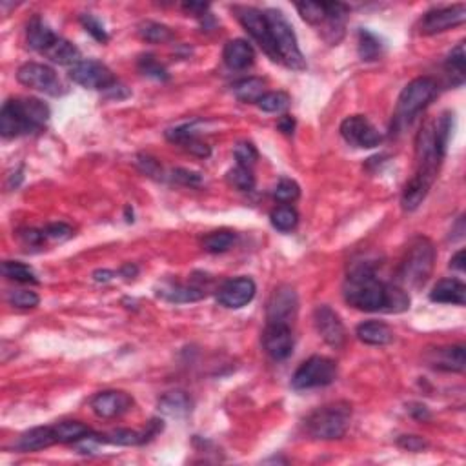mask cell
<instances>
[{"label": "cell", "mask_w": 466, "mask_h": 466, "mask_svg": "<svg viewBox=\"0 0 466 466\" xmlns=\"http://www.w3.org/2000/svg\"><path fill=\"white\" fill-rule=\"evenodd\" d=\"M345 299L350 306L363 312L399 313L410 308L405 288L381 283L368 263L355 264L345 283Z\"/></svg>", "instance_id": "1"}, {"label": "cell", "mask_w": 466, "mask_h": 466, "mask_svg": "<svg viewBox=\"0 0 466 466\" xmlns=\"http://www.w3.org/2000/svg\"><path fill=\"white\" fill-rule=\"evenodd\" d=\"M48 118V104L39 98H9L0 111V133L6 138L35 133L44 128Z\"/></svg>", "instance_id": "2"}, {"label": "cell", "mask_w": 466, "mask_h": 466, "mask_svg": "<svg viewBox=\"0 0 466 466\" xmlns=\"http://www.w3.org/2000/svg\"><path fill=\"white\" fill-rule=\"evenodd\" d=\"M435 263V248L434 243L428 237H415L410 243L406 255L399 266V283L405 288L419 290L426 284V280L432 275Z\"/></svg>", "instance_id": "3"}, {"label": "cell", "mask_w": 466, "mask_h": 466, "mask_svg": "<svg viewBox=\"0 0 466 466\" xmlns=\"http://www.w3.org/2000/svg\"><path fill=\"white\" fill-rule=\"evenodd\" d=\"M264 19L268 22V29H270V35H272L279 61H283L288 68L297 69V71L306 69V59H304L303 51L299 48L295 31H293L288 19L284 16V13L279 11V9L270 8L264 11Z\"/></svg>", "instance_id": "4"}, {"label": "cell", "mask_w": 466, "mask_h": 466, "mask_svg": "<svg viewBox=\"0 0 466 466\" xmlns=\"http://www.w3.org/2000/svg\"><path fill=\"white\" fill-rule=\"evenodd\" d=\"M352 419V406L345 401L332 402L323 408H317L315 412L306 419V430L313 439L320 441H333L340 439L346 434Z\"/></svg>", "instance_id": "5"}, {"label": "cell", "mask_w": 466, "mask_h": 466, "mask_svg": "<svg viewBox=\"0 0 466 466\" xmlns=\"http://www.w3.org/2000/svg\"><path fill=\"white\" fill-rule=\"evenodd\" d=\"M435 93H437V84L434 78L419 77L408 82L397 98V108H395V117H393L395 128L399 130V128L408 126L410 122L430 104Z\"/></svg>", "instance_id": "6"}, {"label": "cell", "mask_w": 466, "mask_h": 466, "mask_svg": "<svg viewBox=\"0 0 466 466\" xmlns=\"http://www.w3.org/2000/svg\"><path fill=\"white\" fill-rule=\"evenodd\" d=\"M337 378V365L335 361L328 357L313 355L308 361L297 368L293 373L292 386L295 390H310L319 388V386H328L335 381Z\"/></svg>", "instance_id": "7"}, {"label": "cell", "mask_w": 466, "mask_h": 466, "mask_svg": "<svg viewBox=\"0 0 466 466\" xmlns=\"http://www.w3.org/2000/svg\"><path fill=\"white\" fill-rule=\"evenodd\" d=\"M16 78L26 88L37 89L41 93L51 95V97H59L64 93V86H62L61 78H59L57 71L46 64H39V62H28V64L19 68Z\"/></svg>", "instance_id": "8"}, {"label": "cell", "mask_w": 466, "mask_h": 466, "mask_svg": "<svg viewBox=\"0 0 466 466\" xmlns=\"http://www.w3.org/2000/svg\"><path fill=\"white\" fill-rule=\"evenodd\" d=\"M233 11L237 13V19L243 24V28L246 29L257 42L263 48V51L266 53L268 57L272 61H279V55H277V49L273 46L272 35H270V29H268V22L264 19V11H259L255 8H243V6H237L233 8Z\"/></svg>", "instance_id": "9"}, {"label": "cell", "mask_w": 466, "mask_h": 466, "mask_svg": "<svg viewBox=\"0 0 466 466\" xmlns=\"http://www.w3.org/2000/svg\"><path fill=\"white\" fill-rule=\"evenodd\" d=\"M340 135L355 148H375L383 142V135L378 128L365 115H352L346 117L340 124Z\"/></svg>", "instance_id": "10"}, {"label": "cell", "mask_w": 466, "mask_h": 466, "mask_svg": "<svg viewBox=\"0 0 466 466\" xmlns=\"http://www.w3.org/2000/svg\"><path fill=\"white\" fill-rule=\"evenodd\" d=\"M71 81L86 89H108L115 81L110 68L98 61H81L69 69Z\"/></svg>", "instance_id": "11"}, {"label": "cell", "mask_w": 466, "mask_h": 466, "mask_svg": "<svg viewBox=\"0 0 466 466\" xmlns=\"http://www.w3.org/2000/svg\"><path fill=\"white\" fill-rule=\"evenodd\" d=\"M313 325H315L317 333L332 348H340L346 343V328L343 325V320L337 315V312H333L326 304H320L315 308Z\"/></svg>", "instance_id": "12"}, {"label": "cell", "mask_w": 466, "mask_h": 466, "mask_svg": "<svg viewBox=\"0 0 466 466\" xmlns=\"http://www.w3.org/2000/svg\"><path fill=\"white\" fill-rule=\"evenodd\" d=\"M263 345L266 353L275 361L288 359L293 352V333L290 325L284 323H268L263 333Z\"/></svg>", "instance_id": "13"}, {"label": "cell", "mask_w": 466, "mask_h": 466, "mask_svg": "<svg viewBox=\"0 0 466 466\" xmlns=\"http://www.w3.org/2000/svg\"><path fill=\"white\" fill-rule=\"evenodd\" d=\"M297 308H299V299L292 286H279L272 293L268 300V323H284L290 325V320L295 319Z\"/></svg>", "instance_id": "14"}, {"label": "cell", "mask_w": 466, "mask_h": 466, "mask_svg": "<svg viewBox=\"0 0 466 466\" xmlns=\"http://www.w3.org/2000/svg\"><path fill=\"white\" fill-rule=\"evenodd\" d=\"M466 21V6L457 4L452 8H439L432 9L425 15L421 21V33L425 35H435V33H442L446 29H452L455 26L465 24Z\"/></svg>", "instance_id": "15"}, {"label": "cell", "mask_w": 466, "mask_h": 466, "mask_svg": "<svg viewBox=\"0 0 466 466\" xmlns=\"http://www.w3.org/2000/svg\"><path fill=\"white\" fill-rule=\"evenodd\" d=\"M257 286L250 277H237V279L226 280L217 292V300L226 308H243L248 303H252L255 297Z\"/></svg>", "instance_id": "16"}, {"label": "cell", "mask_w": 466, "mask_h": 466, "mask_svg": "<svg viewBox=\"0 0 466 466\" xmlns=\"http://www.w3.org/2000/svg\"><path fill=\"white\" fill-rule=\"evenodd\" d=\"M131 406H133V397L121 390H106L91 399V408L95 415L101 419L118 417V415L126 414Z\"/></svg>", "instance_id": "17"}, {"label": "cell", "mask_w": 466, "mask_h": 466, "mask_svg": "<svg viewBox=\"0 0 466 466\" xmlns=\"http://www.w3.org/2000/svg\"><path fill=\"white\" fill-rule=\"evenodd\" d=\"M428 366L441 372H465V346H441V348L428 350L425 355Z\"/></svg>", "instance_id": "18"}, {"label": "cell", "mask_w": 466, "mask_h": 466, "mask_svg": "<svg viewBox=\"0 0 466 466\" xmlns=\"http://www.w3.org/2000/svg\"><path fill=\"white\" fill-rule=\"evenodd\" d=\"M223 59L228 68L239 71V69H246L253 64V61H255V51H253V48L248 44L246 41L235 39V41L226 42L223 51Z\"/></svg>", "instance_id": "19"}, {"label": "cell", "mask_w": 466, "mask_h": 466, "mask_svg": "<svg viewBox=\"0 0 466 466\" xmlns=\"http://www.w3.org/2000/svg\"><path fill=\"white\" fill-rule=\"evenodd\" d=\"M55 442H57V437H55L53 426H37V428L24 432L15 442V448L21 452H37L44 450Z\"/></svg>", "instance_id": "20"}, {"label": "cell", "mask_w": 466, "mask_h": 466, "mask_svg": "<svg viewBox=\"0 0 466 466\" xmlns=\"http://www.w3.org/2000/svg\"><path fill=\"white\" fill-rule=\"evenodd\" d=\"M430 300L441 304H457L465 306L466 303V286L457 279H442L430 292Z\"/></svg>", "instance_id": "21"}, {"label": "cell", "mask_w": 466, "mask_h": 466, "mask_svg": "<svg viewBox=\"0 0 466 466\" xmlns=\"http://www.w3.org/2000/svg\"><path fill=\"white\" fill-rule=\"evenodd\" d=\"M357 337L365 345L370 346H385L393 340V332L388 325L379 323V320H368L357 326Z\"/></svg>", "instance_id": "22"}, {"label": "cell", "mask_w": 466, "mask_h": 466, "mask_svg": "<svg viewBox=\"0 0 466 466\" xmlns=\"http://www.w3.org/2000/svg\"><path fill=\"white\" fill-rule=\"evenodd\" d=\"M157 293L170 303H195L206 295V292L199 286H188L181 283H164Z\"/></svg>", "instance_id": "23"}, {"label": "cell", "mask_w": 466, "mask_h": 466, "mask_svg": "<svg viewBox=\"0 0 466 466\" xmlns=\"http://www.w3.org/2000/svg\"><path fill=\"white\" fill-rule=\"evenodd\" d=\"M44 55L49 59V61L55 62V64L71 66V68L82 61L81 51H78L77 46L71 44V42L61 37L55 39V42H53V44L44 51Z\"/></svg>", "instance_id": "24"}, {"label": "cell", "mask_w": 466, "mask_h": 466, "mask_svg": "<svg viewBox=\"0 0 466 466\" xmlns=\"http://www.w3.org/2000/svg\"><path fill=\"white\" fill-rule=\"evenodd\" d=\"M191 406H193V402H191L190 395L186 392H181V390L168 392L158 401L161 414L168 415V417H184L191 412Z\"/></svg>", "instance_id": "25"}, {"label": "cell", "mask_w": 466, "mask_h": 466, "mask_svg": "<svg viewBox=\"0 0 466 466\" xmlns=\"http://www.w3.org/2000/svg\"><path fill=\"white\" fill-rule=\"evenodd\" d=\"M57 35L53 33V29L49 28L46 22H42L41 19H33L28 26V44L29 48L35 51L44 53L49 46L55 42Z\"/></svg>", "instance_id": "26"}, {"label": "cell", "mask_w": 466, "mask_h": 466, "mask_svg": "<svg viewBox=\"0 0 466 466\" xmlns=\"http://www.w3.org/2000/svg\"><path fill=\"white\" fill-rule=\"evenodd\" d=\"M53 432H55L57 442H74V445L81 439L88 437L89 434H93L91 428L81 421L57 422V425H53Z\"/></svg>", "instance_id": "27"}, {"label": "cell", "mask_w": 466, "mask_h": 466, "mask_svg": "<svg viewBox=\"0 0 466 466\" xmlns=\"http://www.w3.org/2000/svg\"><path fill=\"white\" fill-rule=\"evenodd\" d=\"M264 86H266V82L263 78H244L233 86V93L240 102H259V98L264 95Z\"/></svg>", "instance_id": "28"}, {"label": "cell", "mask_w": 466, "mask_h": 466, "mask_svg": "<svg viewBox=\"0 0 466 466\" xmlns=\"http://www.w3.org/2000/svg\"><path fill=\"white\" fill-rule=\"evenodd\" d=\"M465 68H466V55H465V42H459L450 51L446 59V69L452 75V82L455 86H461L465 82Z\"/></svg>", "instance_id": "29"}, {"label": "cell", "mask_w": 466, "mask_h": 466, "mask_svg": "<svg viewBox=\"0 0 466 466\" xmlns=\"http://www.w3.org/2000/svg\"><path fill=\"white\" fill-rule=\"evenodd\" d=\"M357 49H359V57H361L363 61H378L383 53V44L372 31L361 29V31H359V46H357Z\"/></svg>", "instance_id": "30"}, {"label": "cell", "mask_w": 466, "mask_h": 466, "mask_svg": "<svg viewBox=\"0 0 466 466\" xmlns=\"http://www.w3.org/2000/svg\"><path fill=\"white\" fill-rule=\"evenodd\" d=\"M235 239H237L235 231L219 230V231H213V233H210L208 237H204L203 246H204V250L210 253H224V252H228L231 246H233Z\"/></svg>", "instance_id": "31"}, {"label": "cell", "mask_w": 466, "mask_h": 466, "mask_svg": "<svg viewBox=\"0 0 466 466\" xmlns=\"http://www.w3.org/2000/svg\"><path fill=\"white\" fill-rule=\"evenodd\" d=\"M101 441L108 442V445H118V446H137L146 442V437L141 432H135V430L128 428H117L110 434H101Z\"/></svg>", "instance_id": "32"}, {"label": "cell", "mask_w": 466, "mask_h": 466, "mask_svg": "<svg viewBox=\"0 0 466 466\" xmlns=\"http://www.w3.org/2000/svg\"><path fill=\"white\" fill-rule=\"evenodd\" d=\"M2 275H4L6 279L16 280V283H39L37 275H35L31 268L24 263H19V260H6V263L2 264Z\"/></svg>", "instance_id": "33"}, {"label": "cell", "mask_w": 466, "mask_h": 466, "mask_svg": "<svg viewBox=\"0 0 466 466\" xmlns=\"http://www.w3.org/2000/svg\"><path fill=\"white\" fill-rule=\"evenodd\" d=\"M297 11L308 24L320 26L328 16V2H299Z\"/></svg>", "instance_id": "34"}, {"label": "cell", "mask_w": 466, "mask_h": 466, "mask_svg": "<svg viewBox=\"0 0 466 466\" xmlns=\"http://www.w3.org/2000/svg\"><path fill=\"white\" fill-rule=\"evenodd\" d=\"M138 35L146 42H151V44H163V42L171 41V37H173L171 29L164 24H158V22H144L138 28Z\"/></svg>", "instance_id": "35"}, {"label": "cell", "mask_w": 466, "mask_h": 466, "mask_svg": "<svg viewBox=\"0 0 466 466\" xmlns=\"http://www.w3.org/2000/svg\"><path fill=\"white\" fill-rule=\"evenodd\" d=\"M228 183L240 191H252L255 188V175L252 173V168L239 166L231 168L226 175Z\"/></svg>", "instance_id": "36"}, {"label": "cell", "mask_w": 466, "mask_h": 466, "mask_svg": "<svg viewBox=\"0 0 466 466\" xmlns=\"http://www.w3.org/2000/svg\"><path fill=\"white\" fill-rule=\"evenodd\" d=\"M257 106L266 113H280L290 106V95L284 91H270L259 98Z\"/></svg>", "instance_id": "37"}, {"label": "cell", "mask_w": 466, "mask_h": 466, "mask_svg": "<svg viewBox=\"0 0 466 466\" xmlns=\"http://www.w3.org/2000/svg\"><path fill=\"white\" fill-rule=\"evenodd\" d=\"M272 224L275 230L279 231H292L295 230L297 223H299V215L293 210L292 206H279L277 210H273L272 213Z\"/></svg>", "instance_id": "38"}, {"label": "cell", "mask_w": 466, "mask_h": 466, "mask_svg": "<svg viewBox=\"0 0 466 466\" xmlns=\"http://www.w3.org/2000/svg\"><path fill=\"white\" fill-rule=\"evenodd\" d=\"M300 188L295 181L292 178H280L277 183L275 190H273V197H275L279 203H293V201L299 199Z\"/></svg>", "instance_id": "39"}, {"label": "cell", "mask_w": 466, "mask_h": 466, "mask_svg": "<svg viewBox=\"0 0 466 466\" xmlns=\"http://www.w3.org/2000/svg\"><path fill=\"white\" fill-rule=\"evenodd\" d=\"M233 157H235V161L239 166L252 168L253 164L257 163L259 153H257L255 146H253L252 142H239V144L233 148Z\"/></svg>", "instance_id": "40"}, {"label": "cell", "mask_w": 466, "mask_h": 466, "mask_svg": "<svg viewBox=\"0 0 466 466\" xmlns=\"http://www.w3.org/2000/svg\"><path fill=\"white\" fill-rule=\"evenodd\" d=\"M8 300L11 306H16V308L28 310V308H35L39 306L41 299L35 292H29V290H15L8 295Z\"/></svg>", "instance_id": "41"}, {"label": "cell", "mask_w": 466, "mask_h": 466, "mask_svg": "<svg viewBox=\"0 0 466 466\" xmlns=\"http://www.w3.org/2000/svg\"><path fill=\"white\" fill-rule=\"evenodd\" d=\"M138 69H141L142 74L146 75V77L157 78V81H166V78H168L166 69H164L163 66L158 64V62L155 61L151 55L141 57V61H138Z\"/></svg>", "instance_id": "42"}, {"label": "cell", "mask_w": 466, "mask_h": 466, "mask_svg": "<svg viewBox=\"0 0 466 466\" xmlns=\"http://www.w3.org/2000/svg\"><path fill=\"white\" fill-rule=\"evenodd\" d=\"M81 22L82 26L86 28V31L91 35V37L95 39V41L98 42H108V33H106L104 26H102V22L98 21V19H95L93 15H89V13H86V15L81 16Z\"/></svg>", "instance_id": "43"}, {"label": "cell", "mask_w": 466, "mask_h": 466, "mask_svg": "<svg viewBox=\"0 0 466 466\" xmlns=\"http://www.w3.org/2000/svg\"><path fill=\"white\" fill-rule=\"evenodd\" d=\"M44 235L46 239L53 240V243H62V240H68L69 237H74V230L64 223H55L44 228Z\"/></svg>", "instance_id": "44"}, {"label": "cell", "mask_w": 466, "mask_h": 466, "mask_svg": "<svg viewBox=\"0 0 466 466\" xmlns=\"http://www.w3.org/2000/svg\"><path fill=\"white\" fill-rule=\"evenodd\" d=\"M171 178L181 184H186V186H199V184H203V175L197 173V171L184 170V168H177V170L171 171Z\"/></svg>", "instance_id": "45"}, {"label": "cell", "mask_w": 466, "mask_h": 466, "mask_svg": "<svg viewBox=\"0 0 466 466\" xmlns=\"http://www.w3.org/2000/svg\"><path fill=\"white\" fill-rule=\"evenodd\" d=\"M397 445L401 446L402 450L422 452L426 446H428V442H426L422 437H419V435H401L397 441Z\"/></svg>", "instance_id": "46"}, {"label": "cell", "mask_w": 466, "mask_h": 466, "mask_svg": "<svg viewBox=\"0 0 466 466\" xmlns=\"http://www.w3.org/2000/svg\"><path fill=\"white\" fill-rule=\"evenodd\" d=\"M181 144H183V146L186 148L190 153L197 155V157H210V153H211L210 146H208V144H204L203 141H199L197 137L186 138V141H183Z\"/></svg>", "instance_id": "47"}, {"label": "cell", "mask_w": 466, "mask_h": 466, "mask_svg": "<svg viewBox=\"0 0 466 466\" xmlns=\"http://www.w3.org/2000/svg\"><path fill=\"white\" fill-rule=\"evenodd\" d=\"M137 166L141 168L144 173L150 175V177H161V173H163V170H161L157 161L151 157H146V155H138Z\"/></svg>", "instance_id": "48"}, {"label": "cell", "mask_w": 466, "mask_h": 466, "mask_svg": "<svg viewBox=\"0 0 466 466\" xmlns=\"http://www.w3.org/2000/svg\"><path fill=\"white\" fill-rule=\"evenodd\" d=\"M21 239L24 240L26 246H41L42 243H46L44 230H26L21 233Z\"/></svg>", "instance_id": "49"}, {"label": "cell", "mask_w": 466, "mask_h": 466, "mask_svg": "<svg viewBox=\"0 0 466 466\" xmlns=\"http://www.w3.org/2000/svg\"><path fill=\"white\" fill-rule=\"evenodd\" d=\"M277 128H279L283 133L292 135L293 130H295V118L290 117V115H284V117H280L279 122H277Z\"/></svg>", "instance_id": "50"}, {"label": "cell", "mask_w": 466, "mask_h": 466, "mask_svg": "<svg viewBox=\"0 0 466 466\" xmlns=\"http://www.w3.org/2000/svg\"><path fill=\"white\" fill-rule=\"evenodd\" d=\"M450 266L454 270H459V272H465V250H459L450 260Z\"/></svg>", "instance_id": "51"}, {"label": "cell", "mask_w": 466, "mask_h": 466, "mask_svg": "<svg viewBox=\"0 0 466 466\" xmlns=\"http://www.w3.org/2000/svg\"><path fill=\"white\" fill-rule=\"evenodd\" d=\"M184 9L191 11L195 16H203L206 13L208 4H193V2H190V4H184Z\"/></svg>", "instance_id": "52"}, {"label": "cell", "mask_w": 466, "mask_h": 466, "mask_svg": "<svg viewBox=\"0 0 466 466\" xmlns=\"http://www.w3.org/2000/svg\"><path fill=\"white\" fill-rule=\"evenodd\" d=\"M115 273L110 272V270H98V272L93 273V279L97 280V283H108V280L113 279Z\"/></svg>", "instance_id": "53"}, {"label": "cell", "mask_w": 466, "mask_h": 466, "mask_svg": "<svg viewBox=\"0 0 466 466\" xmlns=\"http://www.w3.org/2000/svg\"><path fill=\"white\" fill-rule=\"evenodd\" d=\"M410 412H412V415H414L415 419H419V421H422V419H428L430 417V414H428V410H426V406L415 405V408H410Z\"/></svg>", "instance_id": "54"}, {"label": "cell", "mask_w": 466, "mask_h": 466, "mask_svg": "<svg viewBox=\"0 0 466 466\" xmlns=\"http://www.w3.org/2000/svg\"><path fill=\"white\" fill-rule=\"evenodd\" d=\"M121 273H128V275H135V273H137V268L131 266V264H126V266L122 268V272Z\"/></svg>", "instance_id": "55"}]
</instances>
